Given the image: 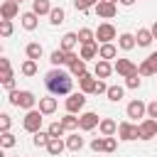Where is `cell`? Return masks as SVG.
I'll list each match as a JSON object with an SVG mask.
<instances>
[{"instance_id":"6da1fadb","label":"cell","mask_w":157,"mask_h":157,"mask_svg":"<svg viewBox=\"0 0 157 157\" xmlns=\"http://www.w3.org/2000/svg\"><path fill=\"white\" fill-rule=\"evenodd\" d=\"M44 86H47V91H49L52 96H69L71 88H74V76H71L69 71L54 66L52 71L44 74Z\"/></svg>"},{"instance_id":"7a4b0ae2","label":"cell","mask_w":157,"mask_h":157,"mask_svg":"<svg viewBox=\"0 0 157 157\" xmlns=\"http://www.w3.org/2000/svg\"><path fill=\"white\" fill-rule=\"evenodd\" d=\"M7 101H10V105L22 108V110H34V105H37V96L32 91H17L15 88V91H10Z\"/></svg>"},{"instance_id":"3957f363","label":"cell","mask_w":157,"mask_h":157,"mask_svg":"<svg viewBox=\"0 0 157 157\" xmlns=\"http://www.w3.org/2000/svg\"><path fill=\"white\" fill-rule=\"evenodd\" d=\"M42 123H44V113H42L39 108L27 110V113H25V118H22V128H25L27 132H32V135L42 130Z\"/></svg>"},{"instance_id":"277c9868","label":"cell","mask_w":157,"mask_h":157,"mask_svg":"<svg viewBox=\"0 0 157 157\" xmlns=\"http://www.w3.org/2000/svg\"><path fill=\"white\" fill-rule=\"evenodd\" d=\"M118 137L125 140V142H130V140H140V123H130V120L118 123Z\"/></svg>"},{"instance_id":"5b68a950","label":"cell","mask_w":157,"mask_h":157,"mask_svg":"<svg viewBox=\"0 0 157 157\" xmlns=\"http://www.w3.org/2000/svg\"><path fill=\"white\" fill-rule=\"evenodd\" d=\"M64 105H66V113H81L83 110V105H86V93H81V91H76V93H69V98L64 101Z\"/></svg>"},{"instance_id":"8992f818","label":"cell","mask_w":157,"mask_h":157,"mask_svg":"<svg viewBox=\"0 0 157 157\" xmlns=\"http://www.w3.org/2000/svg\"><path fill=\"white\" fill-rule=\"evenodd\" d=\"M96 39H98L101 44H110L113 39H118V32H115V27H113L110 22H101L98 29H96Z\"/></svg>"},{"instance_id":"52a82bcc","label":"cell","mask_w":157,"mask_h":157,"mask_svg":"<svg viewBox=\"0 0 157 157\" xmlns=\"http://www.w3.org/2000/svg\"><path fill=\"white\" fill-rule=\"evenodd\" d=\"M98 125H101V118H98V113H93V110H86V113H81V115H78V130L88 132V130H93V128H98Z\"/></svg>"},{"instance_id":"ba28073f","label":"cell","mask_w":157,"mask_h":157,"mask_svg":"<svg viewBox=\"0 0 157 157\" xmlns=\"http://www.w3.org/2000/svg\"><path fill=\"white\" fill-rule=\"evenodd\" d=\"M113 69H115V74H118V76H123V78H128V76L137 74V64H132L130 59H115Z\"/></svg>"},{"instance_id":"9c48e42d","label":"cell","mask_w":157,"mask_h":157,"mask_svg":"<svg viewBox=\"0 0 157 157\" xmlns=\"http://www.w3.org/2000/svg\"><path fill=\"white\" fill-rule=\"evenodd\" d=\"M125 113H128V118H132V120H137V118H147V103H142L140 98H135V101L128 103Z\"/></svg>"},{"instance_id":"30bf717a","label":"cell","mask_w":157,"mask_h":157,"mask_svg":"<svg viewBox=\"0 0 157 157\" xmlns=\"http://www.w3.org/2000/svg\"><path fill=\"white\" fill-rule=\"evenodd\" d=\"M93 10H96V15L103 17V20H113V17L118 15V5H113V2H103V0H98V5H96Z\"/></svg>"},{"instance_id":"8fae6325","label":"cell","mask_w":157,"mask_h":157,"mask_svg":"<svg viewBox=\"0 0 157 157\" xmlns=\"http://www.w3.org/2000/svg\"><path fill=\"white\" fill-rule=\"evenodd\" d=\"M152 137H157V120L145 118L140 123V140H152Z\"/></svg>"},{"instance_id":"7c38bea8","label":"cell","mask_w":157,"mask_h":157,"mask_svg":"<svg viewBox=\"0 0 157 157\" xmlns=\"http://www.w3.org/2000/svg\"><path fill=\"white\" fill-rule=\"evenodd\" d=\"M17 15H20V2L5 0V2L0 5V17H2V20H15Z\"/></svg>"},{"instance_id":"4fadbf2b","label":"cell","mask_w":157,"mask_h":157,"mask_svg":"<svg viewBox=\"0 0 157 157\" xmlns=\"http://www.w3.org/2000/svg\"><path fill=\"white\" fill-rule=\"evenodd\" d=\"M113 71H115V69H113V64H110V61H105V59H96V69H93V76H96V78L105 81Z\"/></svg>"},{"instance_id":"5bb4252c","label":"cell","mask_w":157,"mask_h":157,"mask_svg":"<svg viewBox=\"0 0 157 157\" xmlns=\"http://www.w3.org/2000/svg\"><path fill=\"white\" fill-rule=\"evenodd\" d=\"M98 132H101V137H113V135L118 132V123H115L113 118H101Z\"/></svg>"},{"instance_id":"9a60e30c","label":"cell","mask_w":157,"mask_h":157,"mask_svg":"<svg viewBox=\"0 0 157 157\" xmlns=\"http://www.w3.org/2000/svg\"><path fill=\"white\" fill-rule=\"evenodd\" d=\"M20 25H22L27 32H34L37 25H39V15H34L32 10H29V12H22V15H20Z\"/></svg>"},{"instance_id":"2e32d148","label":"cell","mask_w":157,"mask_h":157,"mask_svg":"<svg viewBox=\"0 0 157 157\" xmlns=\"http://www.w3.org/2000/svg\"><path fill=\"white\" fill-rule=\"evenodd\" d=\"M96 81H98V78H96L93 74H88V71H86V74L78 78V88H81V93H93V88H96Z\"/></svg>"},{"instance_id":"e0dca14e","label":"cell","mask_w":157,"mask_h":157,"mask_svg":"<svg viewBox=\"0 0 157 157\" xmlns=\"http://www.w3.org/2000/svg\"><path fill=\"white\" fill-rule=\"evenodd\" d=\"M39 110H42L44 115H52V113L56 110V96H52V93H49V96H42V98H39Z\"/></svg>"},{"instance_id":"ac0fdd59","label":"cell","mask_w":157,"mask_h":157,"mask_svg":"<svg viewBox=\"0 0 157 157\" xmlns=\"http://www.w3.org/2000/svg\"><path fill=\"white\" fill-rule=\"evenodd\" d=\"M64 140H66V150H71V152H78V150H83V145H86V140H83L78 132H71V135H66Z\"/></svg>"},{"instance_id":"d6986e66","label":"cell","mask_w":157,"mask_h":157,"mask_svg":"<svg viewBox=\"0 0 157 157\" xmlns=\"http://www.w3.org/2000/svg\"><path fill=\"white\" fill-rule=\"evenodd\" d=\"M64 150H66V140H64V137H52L49 145H47V152H49L52 157H59Z\"/></svg>"},{"instance_id":"ffe728a7","label":"cell","mask_w":157,"mask_h":157,"mask_svg":"<svg viewBox=\"0 0 157 157\" xmlns=\"http://www.w3.org/2000/svg\"><path fill=\"white\" fill-rule=\"evenodd\" d=\"M135 44H137L135 34H130V32H123V34H118V47H120L123 52H130V49H135Z\"/></svg>"},{"instance_id":"44dd1931","label":"cell","mask_w":157,"mask_h":157,"mask_svg":"<svg viewBox=\"0 0 157 157\" xmlns=\"http://www.w3.org/2000/svg\"><path fill=\"white\" fill-rule=\"evenodd\" d=\"M118 56V47L110 42V44H98V59H105V61H110V59H115Z\"/></svg>"},{"instance_id":"7402d4cb","label":"cell","mask_w":157,"mask_h":157,"mask_svg":"<svg viewBox=\"0 0 157 157\" xmlns=\"http://www.w3.org/2000/svg\"><path fill=\"white\" fill-rule=\"evenodd\" d=\"M78 44V34L76 32H66L64 37H61V44H59V49H64V52H74V47Z\"/></svg>"},{"instance_id":"603a6c76","label":"cell","mask_w":157,"mask_h":157,"mask_svg":"<svg viewBox=\"0 0 157 157\" xmlns=\"http://www.w3.org/2000/svg\"><path fill=\"white\" fill-rule=\"evenodd\" d=\"M49 61H52L56 69H61L64 64H69V52H64V49H54V52L49 54Z\"/></svg>"},{"instance_id":"cb8c5ba5","label":"cell","mask_w":157,"mask_h":157,"mask_svg":"<svg viewBox=\"0 0 157 157\" xmlns=\"http://www.w3.org/2000/svg\"><path fill=\"white\" fill-rule=\"evenodd\" d=\"M69 74H71L74 78H81V76L86 74V61H83L81 56H76V59L69 64Z\"/></svg>"},{"instance_id":"d4e9b609","label":"cell","mask_w":157,"mask_h":157,"mask_svg":"<svg viewBox=\"0 0 157 157\" xmlns=\"http://www.w3.org/2000/svg\"><path fill=\"white\" fill-rule=\"evenodd\" d=\"M76 34H78V44H81V47H83V44H96V29L81 27Z\"/></svg>"},{"instance_id":"484cf974","label":"cell","mask_w":157,"mask_h":157,"mask_svg":"<svg viewBox=\"0 0 157 157\" xmlns=\"http://www.w3.org/2000/svg\"><path fill=\"white\" fill-rule=\"evenodd\" d=\"M25 54H27V59H42V54H44V47L39 44V42H29L27 47H25Z\"/></svg>"},{"instance_id":"4316f807","label":"cell","mask_w":157,"mask_h":157,"mask_svg":"<svg viewBox=\"0 0 157 157\" xmlns=\"http://www.w3.org/2000/svg\"><path fill=\"white\" fill-rule=\"evenodd\" d=\"M32 12L39 15V17L42 15H49L52 12V2L49 0H32Z\"/></svg>"},{"instance_id":"83f0119b","label":"cell","mask_w":157,"mask_h":157,"mask_svg":"<svg viewBox=\"0 0 157 157\" xmlns=\"http://www.w3.org/2000/svg\"><path fill=\"white\" fill-rule=\"evenodd\" d=\"M10 78H15V76H12L10 59H7V56H2V59H0V81L5 83V81H10Z\"/></svg>"},{"instance_id":"f1b7e54d","label":"cell","mask_w":157,"mask_h":157,"mask_svg":"<svg viewBox=\"0 0 157 157\" xmlns=\"http://www.w3.org/2000/svg\"><path fill=\"white\" fill-rule=\"evenodd\" d=\"M135 39H137V47H150L155 37H152V32H150V29H145V27H142V29H137Z\"/></svg>"},{"instance_id":"f546056e","label":"cell","mask_w":157,"mask_h":157,"mask_svg":"<svg viewBox=\"0 0 157 157\" xmlns=\"http://www.w3.org/2000/svg\"><path fill=\"white\" fill-rule=\"evenodd\" d=\"M78 56H81L83 61L96 59V56H98V44H83V47H81V52H78Z\"/></svg>"},{"instance_id":"4dcf8cb0","label":"cell","mask_w":157,"mask_h":157,"mask_svg":"<svg viewBox=\"0 0 157 157\" xmlns=\"http://www.w3.org/2000/svg\"><path fill=\"white\" fill-rule=\"evenodd\" d=\"M47 132H49V137H64L66 128L61 125V120H54V123H49V125H47Z\"/></svg>"},{"instance_id":"1f68e13d","label":"cell","mask_w":157,"mask_h":157,"mask_svg":"<svg viewBox=\"0 0 157 157\" xmlns=\"http://www.w3.org/2000/svg\"><path fill=\"white\" fill-rule=\"evenodd\" d=\"M49 140H52V137H49V132H47V130H39V132H34V135H32V145H34V147H47V145H49Z\"/></svg>"},{"instance_id":"d6a6232c","label":"cell","mask_w":157,"mask_h":157,"mask_svg":"<svg viewBox=\"0 0 157 157\" xmlns=\"http://www.w3.org/2000/svg\"><path fill=\"white\" fill-rule=\"evenodd\" d=\"M108 101H113V103H118L123 96H125V86H108Z\"/></svg>"},{"instance_id":"836d02e7","label":"cell","mask_w":157,"mask_h":157,"mask_svg":"<svg viewBox=\"0 0 157 157\" xmlns=\"http://www.w3.org/2000/svg\"><path fill=\"white\" fill-rule=\"evenodd\" d=\"M64 20H66L64 7H52V12H49V22H52V25H61Z\"/></svg>"},{"instance_id":"e575fe53","label":"cell","mask_w":157,"mask_h":157,"mask_svg":"<svg viewBox=\"0 0 157 157\" xmlns=\"http://www.w3.org/2000/svg\"><path fill=\"white\" fill-rule=\"evenodd\" d=\"M20 71H22V76H34L37 74V61L34 59H25L22 66H20Z\"/></svg>"},{"instance_id":"d590c367","label":"cell","mask_w":157,"mask_h":157,"mask_svg":"<svg viewBox=\"0 0 157 157\" xmlns=\"http://www.w3.org/2000/svg\"><path fill=\"white\" fill-rule=\"evenodd\" d=\"M61 125H64L66 130H71V132H74V130H78V118H76L74 113H66V115L61 118Z\"/></svg>"},{"instance_id":"8d00e7d4","label":"cell","mask_w":157,"mask_h":157,"mask_svg":"<svg viewBox=\"0 0 157 157\" xmlns=\"http://www.w3.org/2000/svg\"><path fill=\"white\" fill-rule=\"evenodd\" d=\"M98 5V0H74V7L78 10V12H88L91 7H96Z\"/></svg>"},{"instance_id":"74e56055","label":"cell","mask_w":157,"mask_h":157,"mask_svg":"<svg viewBox=\"0 0 157 157\" xmlns=\"http://www.w3.org/2000/svg\"><path fill=\"white\" fill-rule=\"evenodd\" d=\"M15 142H17V140H15V135H12V132H2V135H0V147H2V150L15 147Z\"/></svg>"},{"instance_id":"f35d334b","label":"cell","mask_w":157,"mask_h":157,"mask_svg":"<svg viewBox=\"0 0 157 157\" xmlns=\"http://www.w3.org/2000/svg\"><path fill=\"white\" fill-rule=\"evenodd\" d=\"M140 86H142V78H140V74H132V76H128V78H125V88L135 91V88H140Z\"/></svg>"},{"instance_id":"ab89813d","label":"cell","mask_w":157,"mask_h":157,"mask_svg":"<svg viewBox=\"0 0 157 157\" xmlns=\"http://www.w3.org/2000/svg\"><path fill=\"white\" fill-rule=\"evenodd\" d=\"M12 29H15V27H12V20H0V34H2V37H10Z\"/></svg>"},{"instance_id":"60d3db41","label":"cell","mask_w":157,"mask_h":157,"mask_svg":"<svg viewBox=\"0 0 157 157\" xmlns=\"http://www.w3.org/2000/svg\"><path fill=\"white\" fill-rule=\"evenodd\" d=\"M10 125H12L10 113H0V130H2V132H10Z\"/></svg>"},{"instance_id":"b9f144b4","label":"cell","mask_w":157,"mask_h":157,"mask_svg":"<svg viewBox=\"0 0 157 157\" xmlns=\"http://www.w3.org/2000/svg\"><path fill=\"white\" fill-rule=\"evenodd\" d=\"M118 137H103V152H115Z\"/></svg>"},{"instance_id":"7bdbcfd3","label":"cell","mask_w":157,"mask_h":157,"mask_svg":"<svg viewBox=\"0 0 157 157\" xmlns=\"http://www.w3.org/2000/svg\"><path fill=\"white\" fill-rule=\"evenodd\" d=\"M137 74H140V76H155V71L150 69V64H147V59L137 64Z\"/></svg>"},{"instance_id":"ee69618b","label":"cell","mask_w":157,"mask_h":157,"mask_svg":"<svg viewBox=\"0 0 157 157\" xmlns=\"http://www.w3.org/2000/svg\"><path fill=\"white\" fill-rule=\"evenodd\" d=\"M93 93H96V96H101V93H108V83L98 78V81H96V88H93Z\"/></svg>"},{"instance_id":"f6af8a7d","label":"cell","mask_w":157,"mask_h":157,"mask_svg":"<svg viewBox=\"0 0 157 157\" xmlns=\"http://www.w3.org/2000/svg\"><path fill=\"white\" fill-rule=\"evenodd\" d=\"M88 145H91V150H93V152H103V137H93Z\"/></svg>"},{"instance_id":"bcb514c9","label":"cell","mask_w":157,"mask_h":157,"mask_svg":"<svg viewBox=\"0 0 157 157\" xmlns=\"http://www.w3.org/2000/svg\"><path fill=\"white\" fill-rule=\"evenodd\" d=\"M147 118L157 120V101H150V103H147Z\"/></svg>"},{"instance_id":"7dc6e473","label":"cell","mask_w":157,"mask_h":157,"mask_svg":"<svg viewBox=\"0 0 157 157\" xmlns=\"http://www.w3.org/2000/svg\"><path fill=\"white\" fill-rule=\"evenodd\" d=\"M147 64H150V69L157 74V52H152V54L147 56Z\"/></svg>"},{"instance_id":"c3c4849f","label":"cell","mask_w":157,"mask_h":157,"mask_svg":"<svg viewBox=\"0 0 157 157\" xmlns=\"http://www.w3.org/2000/svg\"><path fill=\"white\" fill-rule=\"evenodd\" d=\"M2 88H5V91H15V78L5 81V83H2Z\"/></svg>"},{"instance_id":"681fc988","label":"cell","mask_w":157,"mask_h":157,"mask_svg":"<svg viewBox=\"0 0 157 157\" xmlns=\"http://www.w3.org/2000/svg\"><path fill=\"white\" fill-rule=\"evenodd\" d=\"M123 7H130V5H135V0H118Z\"/></svg>"},{"instance_id":"f907efd6","label":"cell","mask_w":157,"mask_h":157,"mask_svg":"<svg viewBox=\"0 0 157 157\" xmlns=\"http://www.w3.org/2000/svg\"><path fill=\"white\" fill-rule=\"evenodd\" d=\"M150 32H152V37H155V39H157V20H155V22H152V27H150Z\"/></svg>"},{"instance_id":"816d5d0a","label":"cell","mask_w":157,"mask_h":157,"mask_svg":"<svg viewBox=\"0 0 157 157\" xmlns=\"http://www.w3.org/2000/svg\"><path fill=\"white\" fill-rule=\"evenodd\" d=\"M103 2H113V5H115V2H118V0H103Z\"/></svg>"},{"instance_id":"f5cc1de1","label":"cell","mask_w":157,"mask_h":157,"mask_svg":"<svg viewBox=\"0 0 157 157\" xmlns=\"http://www.w3.org/2000/svg\"><path fill=\"white\" fill-rule=\"evenodd\" d=\"M15 2H22V0H15Z\"/></svg>"}]
</instances>
